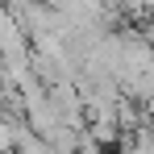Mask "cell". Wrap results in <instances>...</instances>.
Here are the masks:
<instances>
[{
	"label": "cell",
	"instance_id": "7a4b0ae2",
	"mask_svg": "<svg viewBox=\"0 0 154 154\" xmlns=\"http://www.w3.org/2000/svg\"><path fill=\"white\" fill-rule=\"evenodd\" d=\"M79 154H104L100 146H92V142H83V146H79Z\"/></svg>",
	"mask_w": 154,
	"mask_h": 154
},
{
	"label": "cell",
	"instance_id": "3957f363",
	"mask_svg": "<svg viewBox=\"0 0 154 154\" xmlns=\"http://www.w3.org/2000/svg\"><path fill=\"white\" fill-rule=\"evenodd\" d=\"M4 154H17V150H4Z\"/></svg>",
	"mask_w": 154,
	"mask_h": 154
},
{
	"label": "cell",
	"instance_id": "6da1fadb",
	"mask_svg": "<svg viewBox=\"0 0 154 154\" xmlns=\"http://www.w3.org/2000/svg\"><path fill=\"white\" fill-rule=\"evenodd\" d=\"M137 38H142V42H146V50L154 54V21H150V25H146V29H142V33H137Z\"/></svg>",
	"mask_w": 154,
	"mask_h": 154
}]
</instances>
